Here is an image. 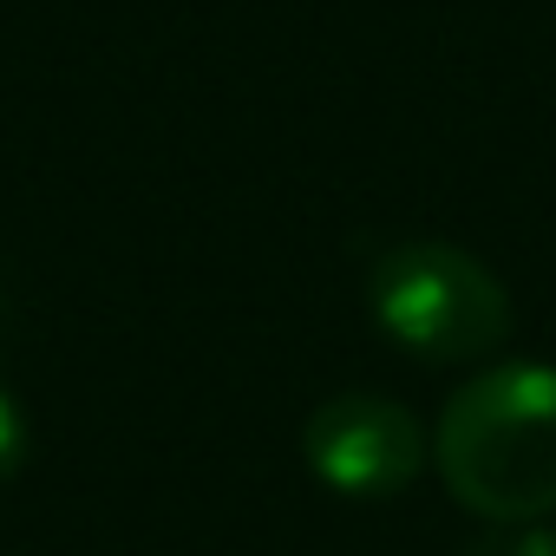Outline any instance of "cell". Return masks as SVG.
Returning a JSON list of instances; mask_svg holds the SVG:
<instances>
[{"label":"cell","mask_w":556,"mask_h":556,"mask_svg":"<svg viewBox=\"0 0 556 556\" xmlns=\"http://www.w3.org/2000/svg\"><path fill=\"white\" fill-rule=\"evenodd\" d=\"M302 452L308 471L341 491V497H393L419 478L426 465V432L419 419L387 400V393H334L308 413L302 426Z\"/></svg>","instance_id":"3957f363"},{"label":"cell","mask_w":556,"mask_h":556,"mask_svg":"<svg viewBox=\"0 0 556 556\" xmlns=\"http://www.w3.org/2000/svg\"><path fill=\"white\" fill-rule=\"evenodd\" d=\"M367 308L387 341H400L426 367H465L504 348L510 295L504 282L458 242L413 236L374 255L367 268Z\"/></svg>","instance_id":"7a4b0ae2"},{"label":"cell","mask_w":556,"mask_h":556,"mask_svg":"<svg viewBox=\"0 0 556 556\" xmlns=\"http://www.w3.org/2000/svg\"><path fill=\"white\" fill-rule=\"evenodd\" d=\"M432 458L484 523H536L556 510V367L510 361L465 380L432 432Z\"/></svg>","instance_id":"6da1fadb"},{"label":"cell","mask_w":556,"mask_h":556,"mask_svg":"<svg viewBox=\"0 0 556 556\" xmlns=\"http://www.w3.org/2000/svg\"><path fill=\"white\" fill-rule=\"evenodd\" d=\"M0 328H8V295H0Z\"/></svg>","instance_id":"5b68a950"},{"label":"cell","mask_w":556,"mask_h":556,"mask_svg":"<svg viewBox=\"0 0 556 556\" xmlns=\"http://www.w3.org/2000/svg\"><path fill=\"white\" fill-rule=\"evenodd\" d=\"M27 445H34V432H27V413H21V400L0 387V478H14L21 465H27Z\"/></svg>","instance_id":"277c9868"}]
</instances>
